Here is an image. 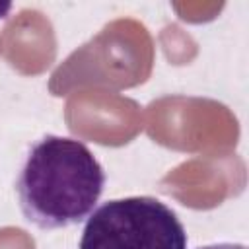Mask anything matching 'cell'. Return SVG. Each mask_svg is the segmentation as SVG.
<instances>
[{
    "instance_id": "3",
    "label": "cell",
    "mask_w": 249,
    "mask_h": 249,
    "mask_svg": "<svg viewBox=\"0 0 249 249\" xmlns=\"http://www.w3.org/2000/svg\"><path fill=\"white\" fill-rule=\"evenodd\" d=\"M198 249H247V247L241 243H216V245H204Z\"/></svg>"
},
{
    "instance_id": "2",
    "label": "cell",
    "mask_w": 249,
    "mask_h": 249,
    "mask_svg": "<svg viewBox=\"0 0 249 249\" xmlns=\"http://www.w3.org/2000/svg\"><path fill=\"white\" fill-rule=\"evenodd\" d=\"M80 249H187L177 214L154 196L103 202L84 226Z\"/></svg>"
},
{
    "instance_id": "1",
    "label": "cell",
    "mask_w": 249,
    "mask_h": 249,
    "mask_svg": "<svg viewBox=\"0 0 249 249\" xmlns=\"http://www.w3.org/2000/svg\"><path fill=\"white\" fill-rule=\"evenodd\" d=\"M103 187L105 171L84 142L47 134L27 152L16 193L27 222L58 230L86 220Z\"/></svg>"
}]
</instances>
